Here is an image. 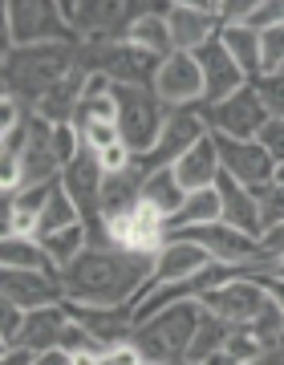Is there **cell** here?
I'll list each match as a JSON object with an SVG mask.
<instances>
[{
	"label": "cell",
	"instance_id": "7a4b0ae2",
	"mask_svg": "<svg viewBox=\"0 0 284 365\" xmlns=\"http://www.w3.org/2000/svg\"><path fill=\"white\" fill-rule=\"evenodd\" d=\"M78 69V49L69 41H49V45H21L4 57V98L33 106L53 90L61 86L69 73Z\"/></svg>",
	"mask_w": 284,
	"mask_h": 365
},
{
	"label": "cell",
	"instance_id": "8d00e7d4",
	"mask_svg": "<svg viewBox=\"0 0 284 365\" xmlns=\"http://www.w3.org/2000/svg\"><path fill=\"white\" fill-rule=\"evenodd\" d=\"M78 130H81V143L90 146V150H98V155L110 150L114 143H122V134H118L114 122H81Z\"/></svg>",
	"mask_w": 284,
	"mask_h": 365
},
{
	"label": "cell",
	"instance_id": "836d02e7",
	"mask_svg": "<svg viewBox=\"0 0 284 365\" xmlns=\"http://www.w3.org/2000/svg\"><path fill=\"white\" fill-rule=\"evenodd\" d=\"M252 195L260 199V223H264V232H272V227H280L284 223V187H264V191H252Z\"/></svg>",
	"mask_w": 284,
	"mask_h": 365
},
{
	"label": "cell",
	"instance_id": "4fadbf2b",
	"mask_svg": "<svg viewBox=\"0 0 284 365\" xmlns=\"http://www.w3.org/2000/svg\"><path fill=\"white\" fill-rule=\"evenodd\" d=\"M61 16L73 37L90 41H110L126 37L130 29V4H106V0H78V4H61Z\"/></svg>",
	"mask_w": 284,
	"mask_h": 365
},
{
	"label": "cell",
	"instance_id": "f1b7e54d",
	"mask_svg": "<svg viewBox=\"0 0 284 365\" xmlns=\"http://www.w3.org/2000/svg\"><path fill=\"white\" fill-rule=\"evenodd\" d=\"M41 244H45V252L53 256L57 272H61V268H69V264L78 260L81 252H90V232H86V223H78V227H65V232L41 235Z\"/></svg>",
	"mask_w": 284,
	"mask_h": 365
},
{
	"label": "cell",
	"instance_id": "277c9868",
	"mask_svg": "<svg viewBox=\"0 0 284 365\" xmlns=\"http://www.w3.org/2000/svg\"><path fill=\"white\" fill-rule=\"evenodd\" d=\"M78 66L86 73H102L114 86H155L158 61L155 53L138 49L126 37H110V41H86L78 49Z\"/></svg>",
	"mask_w": 284,
	"mask_h": 365
},
{
	"label": "cell",
	"instance_id": "c3c4849f",
	"mask_svg": "<svg viewBox=\"0 0 284 365\" xmlns=\"http://www.w3.org/2000/svg\"><path fill=\"white\" fill-rule=\"evenodd\" d=\"M272 182H276V187H284V163L276 167V179H272Z\"/></svg>",
	"mask_w": 284,
	"mask_h": 365
},
{
	"label": "cell",
	"instance_id": "ab89813d",
	"mask_svg": "<svg viewBox=\"0 0 284 365\" xmlns=\"http://www.w3.org/2000/svg\"><path fill=\"white\" fill-rule=\"evenodd\" d=\"M102 167H106V175H122V170H130V167H134L130 146L126 143H114L110 150H102Z\"/></svg>",
	"mask_w": 284,
	"mask_h": 365
},
{
	"label": "cell",
	"instance_id": "8992f818",
	"mask_svg": "<svg viewBox=\"0 0 284 365\" xmlns=\"http://www.w3.org/2000/svg\"><path fill=\"white\" fill-rule=\"evenodd\" d=\"M203 110V122L211 134H223V138H240V143H252L264 122H268V110L260 102L256 86H244L240 93H232L228 102L220 106H199Z\"/></svg>",
	"mask_w": 284,
	"mask_h": 365
},
{
	"label": "cell",
	"instance_id": "d4e9b609",
	"mask_svg": "<svg viewBox=\"0 0 284 365\" xmlns=\"http://www.w3.org/2000/svg\"><path fill=\"white\" fill-rule=\"evenodd\" d=\"M142 203H146V207H155L163 220H171V215H179V211H183L187 191L179 187L175 170L158 167V170H146V175H142Z\"/></svg>",
	"mask_w": 284,
	"mask_h": 365
},
{
	"label": "cell",
	"instance_id": "30bf717a",
	"mask_svg": "<svg viewBox=\"0 0 284 365\" xmlns=\"http://www.w3.org/2000/svg\"><path fill=\"white\" fill-rule=\"evenodd\" d=\"M268 300H272L268 288L260 284L256 276H235V280L220 284L215 292H207L199 304H203L207 313H215L220 321H228V325H252L264 313Z\"/></svg>",
	"mask_w": 284,
	"mask_h": 365
},
{
	"label": "cell",
	"instance_id": "ac0fdd59",
	"mask_svg": "<svg viewBox=\"0 0 284 365\" xmlns=\"http://www.w3.org/2000/svg\"><path fill=\"white\" fill-rule=\"evenodd\" d=\"M65 309H69V317H73L78 325L90 329L106 349H114V345H122V341H134V329H138V321H134V304H122V309H98V304H69V300H65Z\"/></svg>",
	"mask_w": 284,
	"mask_h": 365
},
{
	"label": "cell",
	"instance_id": "d6a6232c",
	"mask_svg": "<svg viewBox=\"0 0 284 365\" xmlns=\"http://www.w3.org/2000/svg\"><path fill=\"white\" fill-rule=\"evenodd\" d=\"M223 349L232 353V357H235L240 365H256L260 357H264V349H260L256 333H252L248 325H235V329H232V337H228V345H223Z\"/></svg>",
	"mask_w": 284,
	"mask_h": 365
},
{
	"label": "cell",
	"instance_id": "1f68e13d",
	"mask_svg": "<svg viewBox=\"0 0 284 365\" xmlns=\"http://www.w3.org/2000/svg\"><path fill=\"white\" fill-rule=\"evenodd\" d=\"M57 349H65L69 357H78V353H106V345L98 337H93L86 325H78L73 317H69V325H65V333H61V345Z\"/></svg>",
	"mask_w": 284,
	"mask_h": 365
},
{
	"label": "cell",
	"instance_id": "6da1fadb",
	"mask_svg": "<svg viewBox=\"0 0 284 365\" xmlns=\"http://www.w3.org/2000/svg\"><path fill=\"white\" fill-rule=\"evenodd\" d=\"M155 272V256L138 252H81L78 260L61 268V288L69 304H98V309H122L142 297V288Z\"/></svg>",
	"mask_w": 284,
	"mask_h": 365
},
{
	"label": "cell",
	"instance_id": "4316f807",
	"mask_svg": "<svg viewBox=\"0 0 284 365\" xmlns=\"http://www.w3.org/2000/svg\"><path fill=\"white\" fill-rule=\"evenodd\" d=\"M203 223H223V203H220V191H215V187L187 195L183 211L167 220V232H179V227H203Z\"/></svg>",
	"mask_w": 284,
	"mask_h": 365
},
{
	"label": "cell",
	"instance_id": "f546056e",
	"mask_svg": "<svg viewBox=\"0 0 284 365\" xmlns=\"http://www.w3.org/2000/svg\"><path fill=\"white\" fill-rule=\"evenodd\" d=\"M78 223H86V220H81V211H78V203L65 195V187L57 182V191H53L49 207L41 211L37 240H41V235H53V232H65V227H78Z\"/></svg>",
	"mask_w": 284,
	"mask_h": 365
},
{
	"label": "cell",
	"instance_id": "74e56055",
	"mask_svg": "<svg viewBox=\"0 0 284 365\" xmlns=\"http://www.w3.org/2000/svg\"><path fill=\"white\" fill-rule=\"evenodd\" d=\"M256 143L264 146V150L272 155V163L280 167V163H284V118H268V122H264V130L256 134Z\"/></svg>",
	"mask_w": 284,
	"mask_h": 365
},
{
	"label": "cell",
	"instance_id": "44dd1931",
	"mask_svg": "<svg viewBox=\"0 0 284 365\" xmlns=\"http://www.w3.org/2000/svg\"><path fill=\"white\" fill-rule=\"evenodd\" d=\"M171 170H175V179H179V187L187 191V195L215 187V179H220L223 167H220V150H215V138H211V130H207L203 138H199V143H195Z\"/></svg>",
	"mask_w": 284,
	"mask_h": 365
},
{
	"label": "cell",
	"instance_id": "7402d4cb",
	"mask_svg": "<svg viewBox=\"0 0 284 365\" xmlns=\"http://www.w3.org/2000/svg\"><path fill=\"white\" fill-rule=\"evenodd\" d=\"M142 175L146 170L138 167V158H134V167L122 170V175H106L102 182V203H98V220H126L134 215L142 203Z\"/></svg>",
	"mask_w": 284,
	"mask_h": 365
},
{
	"label": "cell",
	"instance_id": "cb8c5ba5",
	"mask_svg": "<svg viewBox=\"0 0 284 365\" xmlns=\"http://www.w3.org/2000/svg\"><path fill=\"white\" fill-rule=\"evenodd\" d=\"M0 264H4L9 272H53V276H61L37 235H4V244H0Z\"/></svg>",
	"mask_w": 284,
	"mask_h": 365
},
{
	"label": "cell",
	"instance_id": "7c38bea8",
	"mask_svg": "<svg viewBox=\"0 0 284 365\" xmlns=\"http://www.w3.org/2000/svg\"><path fill=\"white\" fill-rule=\"evenodd\" d=\"M207 134V122H203V110H171L167 122H163V134H158L155 150L146 158H138L142 170H158V167H175L187 150H191L199 138Z\"/></svg>",
	"mask_w": 284,
	"mask_h": 365
},
{
	"label": "cell",
	"instance_id": "4dcf8cb0",
	"mask_svg": "<svg viewBox=\"0 0 284 365\" xmlns=\"http://www.w3.org/2000/svg\"><path fill=\"white\" fill-rule=\"evenodd\" d=\"M57 182H61V179H57ZM57 182L21 187V191H13V195H4V199H13V215H25V220H37V223H41V211L49 207V199H53V191H57Z\"/></svg>",
	"mask_w": 284,
	"mask_h": 365
},
{
	"label": "cell",
	"instance_id": "f6af8a7d",
	"mask_svg": "<svg viewBox=\"0 0 284 365\" xmlns=\"http://www.w3.org/2000/svg\"><path fill=\"white\" fill-rule=\"evenodd\" d=\"M260 284L268 288V297H272V300H276V304L284 309V280H272V276H260Z\"/></svg>",
	"mask_w": 284,
	"mask_h": 365
},
{
	"label": "cell",
	"instance_id": "ee69618b",
	"mask_svg": "<svg viewBox=\"0 0 284 365\" xmlns=\"http://www.w3.org/2000/svg\"><path fill=\"white\" fill-rule=\"evenodd\" d=\"M33 365H73V357H69L65 349H45V353H37Z\"/></svg>",
	"mask_w": 284,
	"mask_h": 365
},
{
	"label": "cell",
	"instance_id": "f35d334b",
	"mask_svg": "<svg viewBox=\"0 0 284 365\" xmlns=\"http://www.w3.org/2000/svg\"><path fill=\"white\" fill-rule=\"evenodd\" d=\"M21 329H25V309H16V304H0V341H4V349L21 337Z\"/></svg>",
	"mask_w": 284,
	"mask_h": 365
},
{
	"label": "cell",
	"instance_id": "d6986e66",
	"mask_svg": "<svg viewBox=\"0 0 284 365\" xmlns=\"http://www.w3.org/2000/svg\"><path fill=\"white\" fill-rule=\"evenodd\" d=\"M171 4H130V29L126 41H134L138 49L155 53L158 61H167L175 45H171V29H167Z\"/></svg>",
	"mask_w": 284,
	"mask_h": 365
},
{
	"label": "cell",
	"instance_id": "ffe728a7",
	"mask_svg": "<svg viewBox=\"0 0 284 365\" xmlns=\"http://www.w3.org/2000/svg\"><path fill=\"white\" fill-rule=\"evenodd\" d=\"M215 191H220V203H223V223L235 227V232L252 235V240H260V235H264L260 199L248 191L244 182H235L232 175H223V170H220V179H215Z\"/></svg>",
	"mask_w": 284,
	"mask_h": 365
},
{
	"label": "cell",
	"instance_id": "603a6c76",
	"mask_svg": "<svg viewBox=\"0 0 284 365\" xmlns=\"http://www.w3.org/2000/svg\"><path fill=\"white\" fill-rule=\"evenodd\" d=\"M65 325H69V309H65V304H49V309L25 313V329H21V337H16L9 349H29V353L57 349Z\"/></svg>",
	"mask_w": 284,
	"mask_h": 365
},
{
	"label": "cell",
	"instance_id": "5b68a950",
	"mask_svg": "<svg viewBox=\"0 0 284 365\" xmlns=\"http://www.w3.org/2000/svg\"><path fill=\"white\" fill-rule=\"evenodd\" d=\"M114 102H118V134L130 146L134 158H146L155 150L163 122H167V106L155 98L151 86H114Z\"/></svg>",
	"mask_w": 284,
	"mask_h": 365
},
{
	"label": "cell",
	"instance_id": "7dc6e473",
	"mask_svg": "<svg viewBox=\"0 0 284 365\" xmlns=\"http://www.w3.org/2000/svg\"><path fill=\"white\" fill-rule=\"evenodd\" d=\"M268 276H272V280H284V256H276V260H272ZM256 280H260V276H256Z\"/></svg>",
	"mask_w": 284,
	"mask_h": 365
},
{
	"label": "cell",
	"instance_id": "7bdbcfd3",
	"mask_svg": "<svg viewBox=\"0 0 284 365\" xmlns=\"http://www.w3.org/2000/svg\"><path fill=\"white\" fill-rule=\"evenodd\" d=\"M37 361V353H29V349H4L0 353V365H33Z\"/></svg>",
	"mask_w": 284,
	"mask_h": 365
},
{
	"label": "cell",
	"instance_id": "681fc988",
	"mask_svg": "<svg viewBox=\"0 0 284 365\" xmlns=\"http://www.w3.org/2000/svg\"><path fill=\"white\" fill-rule=\"evenodd\" d=\"M142 365H155V361H142Z\"/></svg>",
	"mask_w": 284,
	"mask_h": 365
},
{
	"label": "cell",
	"instance_id": "ba28073f",
	"mask_svg": "<svg viewBox=\"0 0 284 365\" xmlns=\"http://www.w3.org/2000/svg\"><path fill=\"white\" fill-rule=\"evenodd\" d=\"M167 29H171L175 53L203 49L207 41L220 37V29H223L220 25V4H211V0H171Z\"/></svg>",
	"mask_w": 284,
	"mask_h": 365
},
{
	"label": "cell",
	"instance_id": "5bb4252c",
	"mask_svg": "<svg viewBox=\"0 0 284 365\" xmlns=\"http://www.w3.org/2000/svg\"><path fill=\"white\" fill-rule=\"evenodd\" d=\"M102 182H106L102 155H98V150H90V146L81 143L78 158H73V163H65V170H61V187H65V195L78 203V211H81V220H86V223L98 220Z\"/></svg>",
	"mask_w": 284,
	"mask_h": 365
},
{
	"label": "cell",
	"instance_id": "52a82bcc",
	"mask_svg": "<svg viewBox=\"0 0 284 365\" xmlns=\"http://www.w3.org/2000/svg\"><path fill=\"white\" fill-rule=\"evenodd\" d=\"M0 16L13 29L16 49H21V45H49V41L73 37L69 25H65L61 9H57V4H45V0H13V4H4Z\"/></svg>",
	"mask_w": 284,
	"mask_h": 365
},
{
	"label": "cell",
	"instance_id": "9a60e30c",
	"mask_svg": "<svg viewBox=\"0 0 284 365\" xmlns=\"http://www.w3.org/2000/svg\"><path fill=\"white\" fill-rule=\"evenodd\" d=\"M195 61L203 69V106H220L228 102L232 93H240L252 81L244 78V69L232 61V53L223 49V41H207L203 49H195Z\"/></svg>",
	"mask_w": 284,
	"mask_h": 365
},
{
	"label": "cell",
	"instance_id": "3957f363",
	"mask_svg": "<svg viewBox=\"0 0 284 365\" xmlns=\"http://www.w3.org/2000/svg\"><path fill=\"white\" fill-rule=\"evenodd\" d=\"M199 317H203L199 300L171 304L163 313L138 321L134 345L142 349L146 361H155V365H183L187 361V349H191V341H195V329H199Z\"/></svg>",
	"mask_w": 284,
	"mask_h": 365
},
{
	"label": "cell",
	"instance_id": "9c48e42d",
	"mask_svg": "<svg viewBox=\"0 0 284 365\" xmlns=\"http://www.w3.org/2000/svg\"><path fill=\"white\" fill-rule=\"evenodd\" d=\"M155 98L171 110H191L203 106V69L195 61V53H171L155 73Z\"/></svg>",
	"mask_w": 284,
	"mask_h": 365
},
{
	"label": "cell",
	"instance_id": "83f0119b",
	"mask_svg": "<svg viewBox=\"0 0 284 365\" xmlns=\"http://www.w3.org/2000/svg\"><path fill=\"white\" fill-rule=\"evenodd\" d=\"M232 329L228 321H220L215 313H207L199 317V329H195V341H191V349H187V365H203L211 353H220L223 345H228V337H232Z\"/></svg>",
	"mask_w": 284,
	"mask_h": 365
},
{
	"label": "cell",
	"instance_id": "b9f144b4",
	"mask_svg": "<svg viewBox=\"0 0 284 365\" xmlns=\"http://www.w3.org/2000/svg\"><path fill=\"white\" fill-rule=\"evenodd\" d=\"M260 252H264L268 260L284 256V223H280V227H272V232H264V235H260Z\"/></svg>",
	"mask_w": 284,
	"mask_h": 365
},
{
	"label": "cell",
	"instance_id": "60d3db41",
	"mask_svg": "<svg viewBox=\"0 0 284 365\" xmlns=\"http://www.w3.org/2000/svg\"><path fill=\"white\" fill-rule=\"evenodd\" d=\"M142 361H146V357H142V349L134 341H122V345L102 353V365H142Z\"/></svg>",
	"mask_w": 284,
	"mask_h": 365
},
{
	"label": "cell",
	"instance_id": "e575fe53",
	"mask_svg": "<svg viewBox=\"0 0 284 365\" xmlns=\"http://www.w3.org/2000/svg\"><path fill=\"white\" fill-rule=\"evenodd\" d=\"M260 57H264V73H284V25L260 33Z\"/></svg>",
	"mask_w": 284,
	"mask_h": 365
},
{
	"label": "cell",
	"instance_id": "d590c367",
	"mask_svg": "<svg viewBox=\"0 0 284 365\" xmlns=\"http://www.w3.org/2000/svg\"><path fill=\"white\" fill-rule=\"evenodd\" d=\"M252 86H256L268 118H284V73H264V78L252 81Z\"/></svg>",
	"mask_w": 284,
	"mask_h": 365
},
{
	"label": "cell",
	"instance_id": "e0dca14e",
	"mask_svg": "<svg viewBox=\"0 0 284 365\" xmlns=\"http://www.w3.org/2000/svg\"><path fill=\"white\" fill-rule=\"evenodd\" d=\"M4 300L25 309V313H37V309H49V304H65V288L61 276L53 272H9L4 268Z\"/></svg>",
	"mask_w": 284,
	"mask_h": 365
},
{
	"label": "cell",
	"instance_id": "bcb514c9",
	"mask_svg": "<svg viewBox=\"0 0 284 365\" xmlns=\"http://www.w3.org/2000/svg\"><path fill=\"white\" fill-rule=\"evenodd\" d=\"M203 365H240V361H235V357H232L228 349H220V353H211V357H207Z\"/></svg>",
	"mask_w": 284,
	"mask_h": 365
},
{
	"label": "cell",
	"instance_id": "484cf974",
	"mask_svg": "<svg viewBox=\"0 0 284 365\" xmlns=\"http://www.w3.org/2000/svg\"><path fill=\"white\" fill-rule=\"evenodd\" d=\"M220 41L223 49L232 53V61L240 69H244L248 81H260V73H264V57H260V33L248 25H223L220 29Z\"/></svg>",
	"mask_w": 284,
	"mask_h": 365
},
{
	"label": "cell",
	"instance_id": "2e32d148",
	"mask_svg": "<svg viewBox=\"0 0 284 365\" xmlns=\"http://www.w3.org/2000/svg\"><path fill=\"white\" fill-rule=\"evenodd\" d=\"M211 264V256H207L199 244H191V240H171L167 235V248L155 256V272H151V280H146V288H142V297L146 300L151 292H158L163 284H175V280H187V276H195L199 268H207ZM134 300V304H138Z\"/></svg>",
	"mask_w": 284,
	"mask_h": 365
},
{
	"label": "cell",
	"instance_id": "8fae6325",
	"mask_svg": "<svg viewBox=\"0 0 284 365\" xmlns=\"http://www.w3.org/2000/svg\"><path fill=\"white\" fill-rule=\"evenodd\" d=\"M215 138V150H220V167L223 175H232L235 182H244L248 191H264L276 179V163L264 146L252 138V143H240V138H223V134H211Z\"/></svg>",
	"mask_w": 284,
	"mask_h": 365
}]
</instances>
